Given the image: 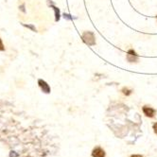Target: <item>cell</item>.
<instances>
[{"mask_svg":"<svg viewBox=\"0 0 157 157\" xmlns=\"http://www.w3.org/2000/svg\"><path fill=\"white\" fill-rule=\"evenodd\" d=\"M5 50V47H4V44L2 42V39L0 38V51H4Z\"/></svg>","mask_w":157,"mask_h":157,"instance_id":"cell-8","label":"cell"},{"mask_svg":"<svg viewBox=\"0 0 157 157\" xmlns=\"http://www.w3.org/2000/svg\"><path fill=\"white\" fill-rule=\"evenodd\" d=\"M127 60L130 63H137L138 62V56L133 49H130L127 52Z\"/></svg>","mask_w":157,"mask_h":157,"instance_id":"cell-2","label":"cell"},{"mask_svg":"<svg viewBox=\"0 0 157 157\" xmlns=\"http://www.w3.org/2000/svg\"><path fill=\"white\" fill-rule=\"evenodd\" d=\"M82 40L83 42L88 44V46L90 47H93L96 44V39H95V35L94 33L91 32V31H85L82 33Z\"/></svg>","mask_w":157,"mask_h":157,"instance_id":"cell-1","label":"cell"},{"mask_svg":"<svg viewBox=\"0 0 157 157\" xmlns=\"http://www.w3.org/2000/svg\"><path fill=\"white\" fill-rule=\"evenodd\" d=\"M38 84H39L40 88L42 89V91L44 93H46V94L50 93V87H49V85L46 82H44V80H39L38 81Z\"/></svg>","mask_w":157,"mask_h":157,"instance_id":"cell-5","label":"cell"},{"mask_svg":"<svg viewBox=\"0 0 157 157\" xmlns=\"http://www.w3.org/2000/svg\"><path fill=\"white\" fill-rule=\"evenodd\" d=\"M132 90H131V89H129L128 87H124L122 89V93L126 96H130L132 94Z\"/></svg>","mask_w":157,"mask_h":157,"instance_id":"cell-6","label":"cell"},{"mask_svg":"<svg viewBox=\"0 0 157 157\" xmlns=\"http://www.w3.org/2000/svg\"><path fill=\"white\" fill-rule=\"evenodd\" d=\"M105 151L100 147H97L92 151V157H105Z\"/></svg>","mask_w":157,"mask_h":157,"instance_id":"cell-4","label":"cell"},{"mask_svg":"<svg viewBox=\"0 0 157 157\" xmlns=\"http://www.w3.org/2000/svg\"><path fill=\"white\" fill-rule=\"evenodd\" d=\"M131 157H144V156L143 155H140V154H133Z\"/></svg>","mask_w":157,"mask_h":157,"instance_id":"cell-10","label":"cell"},{"mask_svg":"<svg viewBox=\"0 0 157 157\" xmlns=\"http://www.w3.org/2000/svg\"><path fill=\"white\" fill-rule=\"evenodd\" d=\"M152 129H153V132L157 134V122H155L153 126H152Z\"/></svg>","mask_w":157,"mask_h":157,"instance_id":"cell-9","label":"cell"},{"mask_svg":"<svg viewBox=\"0 0 157 157\" xmlns=\"http://www.w3.org/2000/svg\"><path fill=\"white\" fill-rule=\"evenodd\" d=\"M54 10H55V13H56V20H59V19H60V12H59V9L54 8Z\"/></svg>","mask_w":157,"mask_h":157,"instance_id":"cell-7","label":"cell"},{"mask_svg":"<svg viewBox=\"0 0 157 157\" xmlns=\"http://www.w3.org/2000/svg\"><path fill=\"white\" fill-rule=\"evenodd\" d=\"M142 111H143L144 115L148 117H153L156 114V110L151 107H149V106H144L142 108Z\"/></svg>","mask_w":157,"mask_h":157,"instance_id":"cell-3","label":"cell"}]
</instances>
